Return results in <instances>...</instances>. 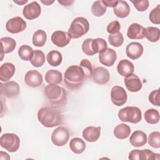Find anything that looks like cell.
Listing matches in <instances>:
<instances>
[{
	"label": "cell",
	"instance_id": "obj_35",
	"mask_svg": "<svg viewBox=\"0 0 160 160\" xmlns=\"http://www.w3.org/2000/svg\"><path fill=\"white\" fill-rule=\"evenodd\" d=\"M107 7L102 1H96L93 2L91 7V12L94 16L100 17L103 16L106 12Z\"/></svg>",
	"mask_w": 160,
	"mask_h": 160
},
{
	"label": "cell",
	"instance_id": "obj_8",
	"mask_svg": "<svg viewBox=\"0 0 160 160\" xmlns=\"http://www.w3.org/2000/svg\"><path fill=\"white\" fill-rule=\"evenodd\" d=\"M128 158L131 160H158L159 159V154L154 153L148 149H134L129 152Z\"/></svg>",
	"mask_w": 160,
	"mask_h": 160
},
{
	"label": "cell",
	"instance_id": "obj_34",
	"mask_svg": "<svg viewBox=\"0 0 160 160\" xmlns=\"http://www.w3.org/2000/svg\"><path fill=\"white\" fill-rule=\"evenodd\" d=\"M34 51L32 48L28 45H22L18 49V55L23 61H30L32 57Z\"/></svg>",
	"mask_w": 160,
	"mask_h": 160
},
{
	"label": "cell",
	"instance_id": "obj_17",
	"mask_svg": "<svg viewBox=\"0 0 160 160\" xmlns=\"http://www.w3.org/2000/svg\"><path fill=\"white\" fill-rule=\"evenodd\" d=\"M124 80L126 89L131 92H138L140 91L142 87L140 79L135 74L132 73L126 76Z\"/></svg>",
	"mask_w": 160,
	"mask_h": 160
},
{
	"label": "cell",
	"instance_id": "obj_43",
	"mask_svg": "<svg viewBox=\"0 0 160 160\" xmlns=\"http://www.w3.org/2000/svg\"><path fill=\"white\" fill-rule=\"evenodd\" d=\"M149 101L154 106H159L160 101H159V89L154 90L149 94Z\"/></svg>",
	"mask_w": 160,
	"mask_h": 160
},
{
	"label": "cell",
	"instance_id": "obj_13",
	"mask_svg": "<svg viewBox=\"0 0 160 160\" xmlns=\"http://www.w3.org/2000/svg\"><path fill=\"white\" fill-rule=\"evenodd\" d=\"M41 12L40 5L36 1H33L26 5L22 10L23 16L29 20L38 18Z\"/></svg>",
	"mask_w": 160,
	"mask_h": 160
},
{
	"label": "cell",
	"instance_id": "obj_19",
	"mask_svg": "<svg viewBox=\"0 0 160 160\" xmlns=\"http://www.w3.org/2000/svg\"><path fill=\"white\" fill-rule=\"evenodd\" d=\"M144 31L145 28L142 26L132 23L128 29L127 36L131 39H142L144 38Z\"/></svg>",
	"mask_w": 160,
	"mask_h": 160
},
{
	"label": "cell",
	"instance_id": "obj_31",
	"mask_svg": "<svg viewBox=\"0 0 160 160\" xmlns=\"http://www.w3.org/2000/svg\"><path fill=\"white\" fill-rule=\"evenodd\" d=\"M30 62L36 68L41 67L45 62V55L44 52L41 50H35Z\"/></svg>",
	"mask_w": 160,
	"mask_h": 160
},
{
	"label": "cell",
	"instance_id": "obj_2",
	"mask_svg": "<svg viewBox=\"0 0 160 160\" xmlns=\"http://www.w3.org/2000/svg\"><path fill=\"white\" fill-rule=\"evenodd\" d=\"M38 121L46 128H53L62 122V116L60 112L52 107H43L38 112Z\"/></svg>",
	"mask_w": 160,
	"mask_h": 160
},
{
	"label": "cell",
	"instance_id": "obj_26",
	"mask_svg": "<svg viewBox=\"0 0 160 160\" xmlns=\"http://www.w3.org/2000/svg\"><path fill=\"white\" fill-rule=\"evenodd\" d=\"M46 82L49 84H58L62 82V75L61 72L55 69H51L45 75Z\"/></svg>",
	"mask_w": 160,
	"mask_h": 160
},
{
	"label": "cell",
	"instance_id": "obj_16",
	"mask_svg": "<svg viewBox=\"0 0 160 160\" xmlns=\"http://www.w3.org/2000/svg\"><path fill=\"white\" fill-rule=\"evenodd\" d=\"M51 39L52 43L56 46L62 48L69 43L71 38L68 32L62 31H56L52 34Z\"/></svg>",
	"mask_w": 160,
	"mask_h": 160
},
{
	"label": "cell",
	"instance_id": "obj_33",
	"mask_svg": "<svg viewBox=\"0 0 160 160\" xmlns=\"http://www.w3.org/2000/svg\"><path fill=\"white\" fill-rule=\"evenodd\" d=\"M145 121L150 124H155L159 121V113L155 109H149L144 113Z\"/></svg>",
	"mask_w": 160,
	"mask_h": 160
},
{
	"label": "cell",
	"instance_id": "obj_47",
	"mask_svg": "<svg viewBox=\"0 0 160 160\" xmlns=\"http://www.w3.org/2000/svg\"><path fill=\"white\" fill-rule=\"evenodd\" d=\"M13 1H14L15 3L18 4V5H23V4H26V3L28 2V1H27V0H26V1H24V0H22V1H15V0H14Z\"/></svg>",
	"mask_w": 160,
	"mask_h": 160
},
{
	"label": "cell",
	"instance_id": "obj_29",
	"mask_svg": "<svg viewBox=\"0 0 160 160\" xmlns=\"http://www.w3.org/2000/svg\"><path fill=\"white\" fill-rule=\"evenodd\" d=\"M46 59L51 66H58L62 62V57L60 52L56 50H52L47 54Z\"/></svg>",
	"mask_w": 160,
	"mask_h": 160
},
{
	"label": "cell",
	"instance_id": "obj_41",
	"mask_svg": "<svg viewBox=\"0 0 160 160\" xmlns=\"http://www.w3.org/2000/svg\"><path fill=\"white\" fill-rule=\"evenodd\" d=\"M92 39H85L82 44L81 48L82 52L88 55V56H93L94 55V53L92 50Z\"/></svg>",
	"mask_w": 160,
	"mask_h": 160
},
{
	"label": "cell",
	"instance_id": "obj_5",
	"mask_svg": "<svg viewBox=\"0 0 160 160\" xmlns=\"http://www.w3.org/2000/svg\"><path fill=\"white\" fill-rule=\"evenodd\" d=\"M118 118L121 121L131 123H138L142 119V112L139 108L136 106H127L120 109Z\"/></svg>",
	"mask_w": 160,
	"mask_h": 160
},
{
	"label": "cell",
	"instance_id": "obj_44",
	"mask_svg": "<svg viewBox=\"0 0 160 160\" xmlns=\"http://www.w3.org/2000/svg\"><path fill=\"white\" fill-rule=\"evenodd\" d=\"M121 29V24L118 21H114L111 22L107 26L106 30L109 34H114L119 32Z\"/></svg>",
	"mask_w": 160,
	"mask_h": 160
},
{
	"label": "cell",
	"instance_id": "obj_11",
	"mask_svg": "<svg viewBox=\"0 0 160 160\" xmlns=\"http://www.w3.org/2000/svg\"><path fill=\"white\" fill-rule=\"evenodd\" d=\"M26 28V21L19 16H16L9 19L6 24V30L12 34L19 33L25 30Z\"/></svg>",
	"mask_w": 160,
	"mask_h": 160
},
{
	"label": "cell",
	"instance_id": "obj_6",
	"mask_svg": "<svg viewBox=\"0 0 160 160\" xmlns=\"http://www.w3.org/2000/svg\"><path fill=\"white\" fill-rule=\"evenodd\" d=\"M1 146L11 152H16L20 146L19 137L13 133L3 134L0 138Z\"/></svg>",
	"mask_w": 160,
	"mask_h": 160
},
{
	"label": "cell",
	"instance_id": "obj_3",
	"mask_svg": "<svg viewBox=\"0 0 160 160\" xmlns=\"http://www.w3.org/2000/svg\"><path fill=\"white\" fill-rule=\"evenodd\" d=\"M44 94L51 104L54 105H63L67 100L66 90L56 84H49L44 89Z\"/></svg>",
	"mask_w": 160,
	"mask_h": 160
},
{
	"label": "cell",
	"instance_id": "obj_38",
	"mask_svg": "<svg viewBox=\"0 0 160 160\" xmlns=\"http://www.w3.org/2000/svg\"><path fill=\"white\" fill-rule=\"evenodd\" d=\"M79 66L81 67L84 72L86 79L90 78L92 76L93 70L91 62L87 59H82L80 62Z\"/></svg>",
	"mask_w": 160,
	"mask_h": 160
},
{
	"label": "cell",
	"instance_id": "obj_42",
	"mask_svg": "<svg viewBox=\"0 0 160 160\" xmlns=\"http://www.w3.org/2000/svg\"><path fill=\"white\" fill-rule=\"evenodd\" d=\"M131 2L133 4L135 8L140 12H142L147 10L149 7V1L148 0L131 1Z\"/></svg>",
	"mask_w": 160,
	"mask_h": 160
},
{
	"label": "cell",
	"instance_id": "obj_45",
	"mask_svg": "<svg viewBox=\"0 0 160 160\" xmlns=\"http://www.w3.org/2000/svg\"><path fill=\"white\" fill-rule=\"evenodd\" d=\"M102 1L106 7L114 8L116 6L118 1Z\"/></svg>",
	"mask_w": 160,
	"mask_h": 160
},
{
	"label": "cell",
	"instance_id": "obj_39",
	"mask_svg": "<svg viewBox=\"0 0 160 160\" xmlns=\"http://www.w3.org/2000/svg\"><path fill=\"white\" fill-rule=\"evenodd\" d=\"M149 144L154 148H160V132L155 131L151 132L148 137Z\"/></svg>",
	"mask_w": 160,
	"mask_h": 160
},
{
	"label": "cell",
	"instance_id": "obj_15",
	"mask_svg": "<svg viewBox=\"0 0 160 160\" xmlns=\"http://www.w3.org/2000/svg\"><path fill=\"white\" fill-rule=\"evenodd\" d=\"M117 59V54L114 50L111 48H106L99 53V62L107 67L112 66Z\"/></svg>",
	"mask_w": 160,
	"mask_h": 160
},
{
	"label": "cell",
	"instance_id": "obj_14",
	"mask_svg": "<svg viewBox=\"0 0 160 160\" xmlns=\"http://www.w3.org/2000/svg\"><path fill=\"white\" fill-rule=\"evenodd\" d=\"M24 82L29 87L37 88L42 82V76L36 70H30L24 76Z\"/></svg>",
	"mask_w": 160,
	"mask_h": 160
},
{
	"label": "cell",
	"instance_id": "obj_27",
	"mask_svg": "<svg viewBox=\"0 0 160 160\" xmlns=\"http://www.w3.org/2000/svg\"><path fill=\"white\" fill-rule=\"evenodd\" d=\"M113 133L115 137L118 139H124L128 138L130 135L131 128L128 125L121 123L115 127Z\"/></svg>",
	"mask_w": 160,
	"mask_h": 160
},
{
	"label": "cell",
	"instance_id": "obj_24",
	"mask_svg": "<svg viewBox=\"0 0 160 160\" xmlns=\"http://www.w3.org/2000/svg\"><path fill=\"white\" fill-rule=\"evenodd\" d=\"M114 13L119 18H125L130 13V7L128 2L124 1H118L116 6L114 8Z\"/></svg>",
	"mask_w": 160,
	"mask_h": 160
},
{
	"label": "cell",
	"instance_id": "obj_20",
	"mask_svg": "<svg viewBox=\"0 0 160 160\" xmlns=\"http://www.w3.org/2000/svg\"><path fill=\"white\" fill-rule=\"evenodd\" d=\"M15 66L11 62H5L0 67V80L6 82L9 80L14 74Z\"/></svg>",
	"mask_w": 160,
	"mask_h": 160
},
{
	"label": "cell",
	"instance_id": "obj_36",
	"mask_svg": "<svg viewBox=\"0 0 160 160\" xmlns=\"http://www.w3.org/2000/svg\"><path fill=\"white\" fill-rule=\"evenodd\" d=\"M92 48L94 54H96L97 53H100L108 48V45L106 41L104 39L96 38L94 39H92Z\"/></svg>",
	"mask_w": 160,
	"mask_h": 160
},
{
	"label": "cell",
	"instance_id": "obj_4",
	"mask_svg": "<svg viewBox=\"0 0 160 160\" xmlns=\"http://www.w3.org/2000/svg\"><path fill=\"white\" fill-rule=\"evenodd\" d=\"M89 29V23L84 17L76 18L71 22L68 30L71 38L78 39L86 34Z\"/></svg>",
	"mask_w": 160,
	"mask_h": 160
},
{
	"label": "cell",
	"instance_id": "obj_48",
	"mask_svg": "<svg viewBox=\"0 0 160 160\" xmlns=\"http://www.w3.org/2000/svg\"><path fill=\"white\" fill-rule=\"evenodd\" d=\"M41 2L46 6H49L52 4L54 2V1H49V0H46V1H41Z\"/></svg>",
	"mask_w": 160,
	"mask_h": 160
},
{
	"label": "cell",
	"instance_id": "obj_12",
	"mask_svg": "<svg viewBox=\"0 0 160 160\" xmlns=\"http://www.w3.org/2000/svg\"><path fill=\"white\" fill-rule=\"evenodd\" d=\"M92 78L93 81L98 84H106L110 79V74L107 69L104 67H98L92 70Z\"/></svg>",
	"mask_w": 160,
	"mask_h": 160
},
{
	"label": "cell",
	"instance_id": "obj_23",
	"mask_svg": "<svg viewBox=\"0 0 160 160\" xmlns=\"http://www.w3.org/2000/svg\"><path fill=\"white\" fill-rule=\"evenodd\" d=\"M118 73L122 76H127L133 73L134 70V64L128 59L121 60L117 66Z\"/></svg>",
	"mask_w": 160,
	"mask_h": 160
},
{
	"label": "cell",
	"instance_id": "obj_32",
	"mask_svg": "<svg viewBox=\"0 0 160 160\" xmlns=\"http://www.w3.org/2000/svg\"><path fill=\"white\" fill-rule=\"evenodd\" d=\"M144 37L150 42H157L159 39V29L156 27H148L145 28Z\"/></svg>",
	"mask_w": 160,
	"mask_h": 160
},
{
	"label": "cell",
	"instance_id": "obj_9",
	"mask_svg": "<svg viewBox=\"0 0 160 160\" xmlns=\"http://www.w3.org/2000/svg\"><path fill=\"white\" fill-rule=\"evenodd\" d=\"M1 94L7 98H14L18 96L20 91L18 82L10 81L4 84L1 83Z\"/></svg>",
	"mask_w": 160,
	"mask_h": 160
},
{
	"label": "cell",
	"instance_id": "obj_46",
	"mask_svg": "<svg viewBox=\"0 0 160 160\" xmlns=\"http://www.w3.org/2000/svg\"><path fill=\"white\" fill-rule=\"evenodd\" d=\"M58 2L62 4V6H68L71 5L73 2L74 1H69V0H62V1H58Z\"/></svg>",
	"mask_w": 160,
	"mask_h": 160
},
{
	"label": "cell",
	"instance_id": "obj_40",
	"mask_svg": "<svg viewBox=\"0 0 160 160\" xmlns=\"http://www.w3.org/2000/svg\"><path fill=\"white\" fill-rule=\"evenodd\" d=\"M149 20L153 24H160V4H158L150 12L149 16Z\"/></svg>",
	"mask_w": 160,
	"mask_h": 160
},
{
	"label": "cell",
	"instance_id": "obj_1",
	"mask_svg": "<svg viewBox=\"0 0 160 160\" xmlns=\"http://www.w3.org/2000/svg\"><path fill=\"white\" fill-rule=\"evenodd\" d=\"M85 79L84 72L80 66H70L64 72V82L66 87L69 89L79 88Z\"/></svg>",
	"mask_w": 160,
	"mask_h": 160
},
{
	"label": "cell",
	"instance_id": "obj_7",
	"mask_svg": "<svg viewBox=\"0 0 160 160\" xmlns=\"http://www.w3.org/2000/svg\"><path fill=\"white\" fill-rule=\"evenodd\" d=\"M69 138V130L63 126H59L55 129L51 134V141L56 146H64L68 142Z\"/></svg>",
	"mask_w": 160,
	"mask_h": 160
},
{
	"label": "cell",
	"instance_id": "obj_28",
	"mask_svg": "<svg viewBox=\"0 0 160 160\" xmlns=\"http://www.w3.org/2000/svg\"><path fill=\"white\" fill-rule=\"evenodd\" d=\"M85 142L79 138H74L70 141L69 148L75 154H81L86 149Z\"/></svg>",
	"mask_w": 160,
	"mask_h": 160
},
{
	"label": "cell",
	"instance_id": "obj_22",
	"mask_svg": "<svg viewBox=\"0 0 160 160\" xmlns=\"http://www.w3.org/2000/svg\"><path fill=\"white\" fill-rule=\"evenodd\" d=\"M129 142L134 147H141L146 144L147 136L146 133L142 131H135L130 136Z\"/></svg>",
	"mask_w": 160,
	"mask_h": 160
},
{
	"label": "cell",
	"instance_id": "obj_21",
	"mask_svg": "<svg viewBox=\"0 0 160 160\" xmlns=\"http://www.w3.org/2000/svg\"><path fill=\"white\" fill-rule=\"evenodd\" d=\"M101 134V127L88 126L86 128L82 131L83 138L88 142H95L96 141Z\"/></svg>",
	"mask_w": 160,
	"mask_h": 160
},
{
	"label": "cell",
	"instance_id": "obj_18",
	"mask_svg": "<svg viewBox=\"0 0 160 160\" xmlns=\"http://www.w3.org/2000/svg\"><path fill=\"white\" fill-rule=\"evenodd\" d=\"M143 51V46L141 44L137 42H132L129 43L126 48L127 56L133 60L139 58L142 56Z\"/></svg>",
	"mask_w": 160,
	"mask_h": 160
},
{
	"label": "cell",
	"instance_id": "obj_10",
	"mask_svg": "<svg viewBox=\"0 0 160 160\" xmlns=\"http://www.w3.org/2000/svg\"><path fill=\"white\" fill-rule=\"evenodd\" d=\"M128 99L127 92L125 89L119 86H113L111 91V99L114 104L121 106L124 104Z\"/></svg>",
	"mask_w": 160,
	"mask_h": 160
},
{
	"label": "cell",
	"instance_id": "obj_37",
	"mask_svg": "<svg viewBox=\"0 0 160 160\" xmlns=\"http://www.w3.org/2000/svg\"><path fill=\"white\" fill-rule=\"evenodd\" d=\"M108 41L109 44L114 47L121 46L124 42L122 34L120 32L114 34H109L108 36Z\"/></svg>",
	"mask_w": 160,
	"mask_h": 160
},
{
	"label": "cell",
	"instance_id": "obj_30",
	"mask_svg": "<svg viewBox=\"0 0 160 160\" xmlns=\"http://www.w3.org/2000/svg\"><path fill=\"white\" fill-rule=\"evenodd\" d=\"M47 40V35L42 29L37 30L32 36V44L37 47L43 46Z\"/></svg>",
	"mask_w": 160,
	"mask_h": 160
},
{
	"label": "cell",
	"instance_id": "obj_25",
	"mask_svg": "<svg viewBox=\"0 0 160 160\" xmlns=\"http://www.w3.org/2000/svg\"><path fill=\"white\" fill-rule=\"evenodd\" d=\"M1 60L2 59V56L4 54H8L12 52L16 46V41L10 37H4L1 38Z\"/></svg>",
	"mask_w": 160,
	"mask_h": 160
}]
</instances>
